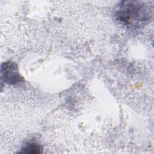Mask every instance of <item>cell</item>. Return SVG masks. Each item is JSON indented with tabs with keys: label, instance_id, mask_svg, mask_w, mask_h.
I'll use <instances>...</instances> for the list:
<instances>
[{
	"label": "cell",
	"instance_id": "obj_1",
	"mask_svg": "<svg viewBox=\"0 0 154 154\" xmlns=\"http://www.w3.org/2000/svg\"><path fill=\"white\" fill-rule=\"evenodd\" d=\"M144 5L139 1H123L116 12L117 19L129 25L147 20L149 13Z\"/></svg>",
	"mask_w": 154,
	"mask_h": 154
},
{
	"label": "cell",
	"instance_id": "obj_2",
	"mask_svg": "<svg viewBox=\"0 0 154 154\" xmlns=\"http://www.w3.org/2000/svg\"><path fill=\"white\" fill-rule=\"evenodd\" d=\"M1 78L8 84L15 85L20 82L23 79L20 75L17 65L11 61H7L1 65Z\"/></svg>",
	"mask_w": 154,
	"mask_h": 154
},
{
	"label": "cell",
	"instance_id": "obj_3",
	"mask_svg": "<svg viewBox=\"0 0 154 154\" xmlns=\"http://www.w3.org/2000/svg\"><path fill=\"white\" fill-rule=\"evenodd\" d=\"M41 147L35 143H29L26 144L22 149L20 153L36 154L41 152Z\"/></svg>",
	"mask_w": 154,
	"mask_h": 154
}]
</instances>
